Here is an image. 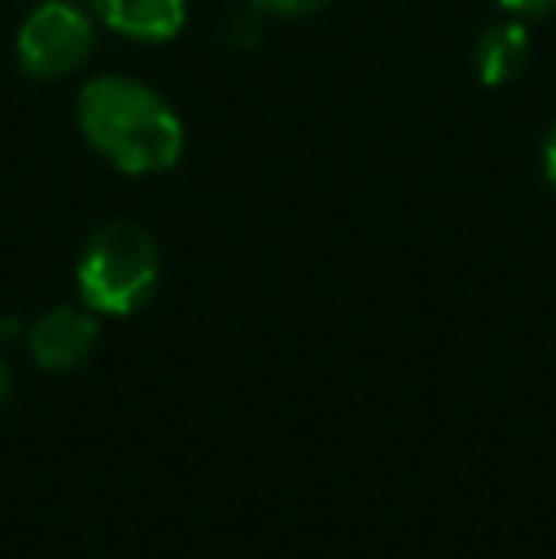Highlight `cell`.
Segmentation results:
<instances>
[{
  "label": "cell",
  "instance_id": "cell-1",
  "mask_svg": "<svg viewBox=\"0 0 556 559\" xmlns=\"http://www.w3.org/2000/svg\"><path fill=\"white\" fill-rule=\"evenodd\" d=\"M81 133L107 164L130 176H153L184 153V122L161 92L134 76H96L76 99Z\"/></svg>",
  "mask_w": 556,
  "mask_h": 559
},
{
  "label": "cell",
  "instance_id": "cell-7",
  "mask_svg": "<svg viewBox=\"0 0 556 559\" xmlns=\"http://www.w3.org/2000/svg\"><path fill=\"white\" fill-rule=\"evenodd\" d=\"M332 0H252L256 12H268V15H282V20H301V15H317Z\"/></svg>",
  "mask_w": 556,
  "mask_h": 559
},
{
  "label": "cell",
  "instance_id": "cell-3",
  "mask_svg": "<svg viewBox=\"0 0 556 559\" xmlns=\"http://www.w3.org/2000/svg\"><path fill=\"white\" fill-rule=\"evenodd\" d=\"M92 46H96L92 20L69 0H46L43 8H35L15 38L23 73L38 76V81H58V76L81 69Z\"/></svg>",
  "mask_w": 556,
  "mask_h": 559
},
{
  "label": "cell",
  "instance_id": "cell-6",
  "mask_svg": "<svg viewBox=\"0 0 556 559\" xmlns=\"http://www.w3.org/2000/svg\"><path fill=\"white\" fill-rule=\"evenodd\" d=\"M527 58H530V38L522 23H496V27H488L476 38V50H473L476 76L484 84H492V88L511 84L527 69Z\"/></svg>",
  "mask_w": 556,
  "mask_h": 559
},
{
  "label": "cell",
  "instance_id": "cell-11",
  "mask_svg": "<svg viewBox=\"0 0 556 559\" xmlns=\"http://www.w3.org/2000/svg\"><path fill=\"white\" fill-rule=\"evenodd\" d=\"M15 328H20V324H15L12 317H8V320H0V338H12V335H15Z\"/></svg>",
  "mask_w": 556,
  "mask_h": 559
},
{
  "label": "cell",
  "instance_id": "cell-10",
  "mask_svg": "<svg viewBox=\"0 0 556 559\" xmlns=\"http://www.w3.org/2000/svg\"><path fill=\"white\" fill-rule=\"evenodd\" d=\"M8 392H12V373H8L4 358H0V404L8 400Z\"/></svg>",
  "mask_w": 556,
  "mask_h": 559
},
{
  "label": "cell",
  "instance_id": "cell-5",
  "mask_svg": "<svg viewBox=\"0 0 556 559\" xmlns=\"http://www.w3.org/2000/svg\"><path fill=\"white\" fill-rule=\"evenodd\" d=\"M99 20L138 43H168L187 20V0H92Z\"/></svg>",
  "mask_w": 556,
  "mask_h": 559
},
{
  "label": "cell",
  "instance_id": "cell-8",
  "mask_svg": "<svg viewBox=\"0 0 556 559\" xmlns=\"http://www.w3.org/2000/svg\"><path fill=\"white\" fill-rule=\"evenodd\" d=\"M514 15H549L556 12V0H499Z\"/></svg>",
  "mask_w": 556,
  "mask_h": 559
},
{
  "label": "cell",
  "instance_id": "cell-9",
  "mask_svg": "<svg viewBox=\"0 0 556 559\" xmlns=\"http://www.w3.org/2000/svg\"><path fill=\"white\" fill-rule=\"evenodd\" d=\"M542 171H545V183L556 191V122L545 133V145H542Z\"/></svg>",
  "mask_w": 556,
  "mask_h": 559
},
{
  "label": "cell",
  "instance_id": "cell-4",
  "mask_svg": "<svg viewBox=\"0 0 556 559\" xmlns=\"http://www.w3.org/2000/svg\"><path fill=\"white\" fill-rule=\"evenodd\" d=\"M99 343V324L92 312L73 309V305H61V309H50L35 320L31 328V354L43 369H54V373H66V369H76L92 358Z\"/></svg>",
  "mask_w": 556,
  "mask_h": 559
},
{
  "label": "cell",
  "instance_id": "cell-2",
  "mask_svg": "<svg viewBox=\"0 0 556 559\" xmlns=\"http://www.w3.org/2000/svg\"><path fill=\"white\" fill-rule=\"evenodd\" d=\"M161 282L156 240L134 222H107L84 243L76 263V286L88 309L104 317H130Z\"/></svg>",
  "mask_w": 556,
  "mask_h": 559
}]
</instances>
